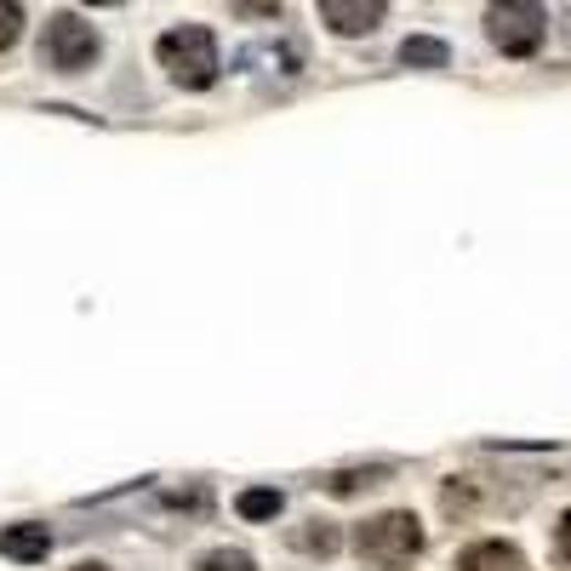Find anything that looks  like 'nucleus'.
Returning a JSON list of instances; mask_svg holds the SVG:
<instances>
[{"instance_id": "nucleus-1", "label": "nucleus", "mask_w": 571, "mask_h": 571, "mask_svg": "<svg viewBox=\"0 0 571 571\" xmlns=\"http://www.w3.org/2000/svg\"><path fill=\"white\" fill-rule=\"evenodd\" d=\"M155 57H160V70L172 75L183 92H207L212 81H218V41H212V29H200V23H183V29H166L160 35V46H155Z\"/></svg>"}, {"instance_id": "nucleus-2", "label": "nucleus", "mask_w": 571, "mask_h": 571, "mask_svg": "<svg viewBox=\"0 0 571 571\" xmlns=\"http://www.w3.org/2000/svg\"><path fill=\"white\" fill-rule=\"evenodd\" d=\"M355 549L378 571H406L423 554V526H417V515H378L355 531Z\"/></svg>"}, {"instance_id": "nucleus-3", "label": "nucleus", "mask_w": 571, "mask_h": 571, "mask_svg": "<svg viewBox=\"0 0 571 571\" xmlns=\"http://www.w3.org/2000/svg\"><path fill=\"white\" fill-rule=\"evenodd\" d=\"M486 35L503 57H531L549 35V12L543 0H491L486 7Z\"/></svg>"}, {"instance_id": "nucleus-4", "label": "nucleus", "mask_w": 571, "mask_h": 571, "mask_svg": "<svg viewBox=\"0 0 571 571\" xmlns=\"http://www.w3.org/2000/svg\"><path fill=\"white\" fill-rule=\"evenodd\" d=\"M41 63L57 75H81L97 63V29L75 12H57L46 18V35H41Z\"/></svg>"}, {"instance_id": "nucleus-5", "label": "nucleus", "mask_w": 571, "mask_h": 571, "mask_svg": "<svg viewBox=\"0 0 571 571\" xmlns=\"http://www.w3.org/2000/svg\"><path fill=\"white\" fill-rule=\"evenodd\" d=\"M383 12H389V0H320L326 29H331V35H343V41L372 35V29L383 23Z\"/></svg>"}, {"instance_id": "nucleus-6", "label": "nucleus", "mask_w": 571, "mask_h": 571, "mask_svg": "<svg viewBox=\"0 0 571 571\" xmlns=\"http://www.w3.org/2000/svg\"><path fill=\"white\" fill-rule=\"evenodd\" d=\"M0 554L18 560V565H35L52 554V531L46 526H7L0 531Z\"/></svg>"}, {"instance_id": "nucleus-7", "label": "nucleus", "mask_w": 571, "mask_h": 571, "mask_svg": "<svg viewBox=\"0 0 571 571\" xmlns=\"http://www.w3.org/2000/svg\"><path fill=\"white\" fill-rule=\"evenodd\" d=\"M457 571H526L515 543H468L457 554Z\"/></svg>"}, {"instance_id": "nucleus-8", "label": "nucleus", "mask_w": 571, "mask_h": 571, "mask_svg": "<svg viewBox=\"0 0 571 571\" xmlns=\"http://www.w3.org/2000/svg\"><path fill=\"white\" fill-rule=\"evenodd\" d=\"M400 63H406V70H446L452 46L434 41V35H406V41H400Z\"/></svg>"}, {"instance_id": "nucleus-9", "label": "nucleus", "mask_w": 571, "mask_h": 571, "mask_svg": "<svg viewBox=\"0 0 571 571\" xmlns=\"http://www.w3.org/2000/svg\"><path fill=\"white\" fill-rule=\"evenodd\" d=\"M234 509H241V520H275L286 509V497L275 486H246L241 497H234Z\"/></svg>"}, {"instance_id": "nucleus-10", "label": "nucleus", "mask_w": 571, "mask_h": 571, "mask_svg": "<svg viewBox=\"0 0 571 571\" xmlns=\"http://www.w3.org/2000/svg\"><path fill=\"white\" fill-rule=\"evenodd\" d=\"M389 475H394V468H383V463H378V468H343V475L326 480V491H331V497H355V491H366V486H383Z\"/></svg>"}, {"instance_id": "nucleus-11", "label": "nucleus", "mask_w": 571, "mask_h": 571, "mask_svg": "<svg viewBox=\"0 0 571 571\" xmlns=\"http://www.w3.org/2000/svg\"><path fill=\"white\" fill-rule=\"evenodd\" d=\"M297 549H304V554H338V526H331V520H309L304 531H297Z\"/></svg>"}, {"instance_id": "nucleus-12", "label": "nucleus", "mask_w": 571, "mask_h": 571, "mask_svg": "<svg viewBox=\"0 0 571 571\" xmlns=\"http://www.w3.org/2000/svg\"><path fill=\"white\" fill-rule=\"evenodd\" d=\"M200 571H257L246 549H212L207 560H200Z\"/></svg>"}, {"instance_id": "nucleus-13", "label": "nucleus", "mask_w": 571, "mask_h": 571, "mask_svg": "<svg viewBox=\"0 0 571 571\" xmlns=\"http://www.w3.org/2000/svg\"><path fill=\"white\" fill-rule=\"evenodd\" d=\"M18 35H23V7L18 0H0V52H7Z\"/></svg>"}, {"instance_id": "nucleus-14", "label": "nucleus", "mask_w": 571, "mask_h": 571, "mask_svg": "<svg viewBox=\"0 0 571 571\" xmlns=\"http://www.w3.org/2000/svg\"><path fill=\"white\" fill-rule=\"evenodd\" d=\"M229 12H241V18H275L281 0H229Z\"/></svg>"}, {"instance_id": "nucleus-15", "label": "nucleus", "mask_w": 571, "mask_h": 571, "mask_svg": "<svg viewBox=\"0 0 571 571\" xmlns=\"http://www.w3.org/2000/svg\"><path fill=\"white\" fill-rule=\"evenodd\" d=\"M554 549H560V560L571 565V509L560 515V526H554Z\"/></svg>"}, {"instance_id": "nucleus-16", "label": "nucleus", "mask_w": 571, "mask_h": 571, "mask_svg": "<svg viewBox=\"0 0 571 571\" xmlns=\"http://www.w3.org/2000/svg\"><path fill=\"white\" fill-rule=\"evenodd\" d=\"M86 7H120V0H86Z\"/></svg>"}, {"instance_id": "nucleus-17", "label": "nucleus", "mask_w": 571, "mask_h": 571, "mask_svg": "<svg viewBox=\"0 0 571 571\" xmlns=\"http://www.w3.org/2000/svg\"><path fill=\"white\" fill-rule=\"evenodd\" d=\"M75 571H109V565H92V560H86V565H75Z\"/></svg>"}]
</instances>
